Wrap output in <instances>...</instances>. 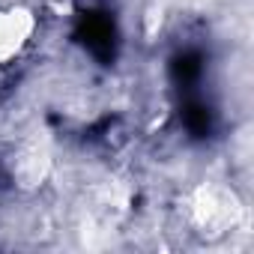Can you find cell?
I'll return each instance as SVG.
<instances>
[{
    "label": "cell",
    "mask_w": 254,
    "mask_h": 254,
    "mask_svg": "<svg viewBox=\"0 0 254 254\" xmlns=\"http://www.w3.org/2000/svg\"><path fill=\"white\" fill-rule=\"evenodd\" d=\"M72 42L90 54L99 66H114L120 57V21L108 6H87L75 12L72 21Z\"/></svg>",
    "instance_id": "obj_1"
},
{
    "label": "cell",
    "mask_w": 254,
    "mask_h": 254,
    "mask_svg": "<svg viewBox=\"0 0 254 254\" xmlns=\"http://www.w3.org/2000/svg\"><path fill=\"white\" fill-rule=\"evenodd\" d=\"M9 189H12V174H9L6 162L0 159V194H3V191H9Z\"/></svg>",
    "instance_id": "obj_4"
},
{
    "label": "cell",
    "mask_w": 254,
    "mask_h": 254,
    "mask_svg": "<svg viewBox=\"0 0 254 254\" xmlns=\"http://www.w3.org/2000/svg\"><path fill=\"white\" fill-rule=\"evenodd\" d=\"M177 111H180V123L191 141H212L221 132V111L215 105V99L206 93V87L191 90L177 96Z\"/></svg>",
    "instance_id": "obj_2"
},
{
    "label": "cell",
    "mask_w": 254,
    "mask_h": 254,
    "mask_svg": "<svg viewBox=\"0 0 254 254\" xmlns=\"http://www.w3.org/2000/svg\"><path fill=\"white\" fill-rule=\"evenodd\" d=\"M206 72H209V54L203 51V45L189 42L168 57V81L177 96L206 87Z\"/></svg>",
    "instance_id": "obj_3"
}]
</instances>
